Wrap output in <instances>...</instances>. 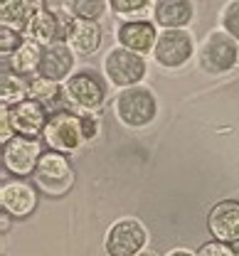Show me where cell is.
<instances>
[{"instance_id":"7402d4cb","label":"cell","mask_w":239,"mask_h":256,"mask_svg":"<svg viewBox=\"0 0 239 256\" xmlns=\"http://www.w3.org/2000/svg\"><path fill=\"white\" fill-rule=\"evenodd\" d=\"M108 10L118 20H150L153 0H108Z\"/></svg>"},{"instance_id":"52a82bcc","label":"cell","mask_w":239,"mask_h":256,"mask_svg":"<svg viewBox=\"0 0 239 256\" xmlns=\"http://www.w3.org/2000/svg\"><path fill=\"white\" fill-rule=\"evenodd\" d=\"M195 54H198V44L192 32L188 28H180V30L158 32V42L150 57L160 69H182Z\"/></svg>"},{"instance_id":"30bf717a","label":"cell","mask_w":239,"mask_h":256,"mask_svg":"<svg viewBox=\"0 0 239 256\" xmlns=\"http://www.w3.org/2000/svg\"><path fill=\"white\" fill-rule=\"evenodd\" d=\"M40 204V190L34 182H28V178L5 180L0 185V210L12 214L15 220L30 217Z\"/></svg>"},{"instance_id":"277c9868","label":"cell","mask_w":239,"mask_h":256,"mask_svg":"<svg viewBox=\"0 0 239 256\" xmlns=\"http://www.w3.org/2000/svg\"><path fill=\"white\" fill-rule=\"evenodd\" d=\"M74 180H76V175H74L69 156L44 148V153L32 172L34 188L47 197H64L74 188Z\"/></svg>"},{"instance_id":"d6986e66","label":"cell","mask_w":239,"mask_h":256,"mask_svg":"<svg viewBox=\"0 0 239 256\" xmlns=\"http://www.w3.org/2000/svg\"><path fill=\"white\" fill-rule=\"evenodd\" d=\"M30 76H22L18 72H12L8 64H2V74H0V104L2 106H15L30 98Z\"/></svg>"},{"instance_id":"603a6c76","label":"cell","mask_w":239,"mask_h":256,"mask_svg":"<svg viewBox=\"0 0 239 256\" xmlns=\"http://www.w3.org/2000/svg\"><path fill=\"white\" fill-rule=\"evenodd\" d=\"M67 10L72 18H84V20H102L108 10V0H69Z\"/></svg>"},{"instance_id":"ba28073f","label":"cell","mask_w":239,"mask_h":256,"mask_svg":"<svg viewBox=\"0 0 239 256\" xmlns=\"http://www.w3.org/2000/svg\"><path fill=\"white\" fill-rule=\"evenodd\" d=\"M104 249L108 256H136L148 249V229L134 217L116 220L104 236Z\"/></svg>"},{"instance_id":"ac0fdd59","label":"cell","mask_w":239,"mask_h":256,"mask_svg":"<svg viewBox=\"0 0 239 256\" xmlns=\"http://www.w3.org/2000/svg\"><path fill=\"white\" fill-rule=\"evenodd\" d=\"M44 8L47 0H0V25H10L25 32L28 22Z\"/></svg>"},{"instance_id":"cb8c5ba5","label":"cell","mask_w":239,"mask_h":256,"mask_svg":"<svg viewBox=\"0 0 239 256\" xmlns=\"http://www.w3.org/2000/svg\"><path fill=\"white\" fill-rule=\"evenodd\" d=\"M220 30H224L230 37L239 42V0H227L220 12Z\"/></svg>"},{"instance_id":"1f68e13d","label":"cell","mask_w":239,"mask_h":256,"mask_svg":"<svg viewBox=\"0 0 239 256\" xmlns=\"http://www.w3.org/2000/svg\"><path fill=\"white\" fill-rule=\"evenodd\" d=\"M230 246H232V252H234V254L239 256V239H237V242H232V244H230Z\"/></svg>"},{"instance_id":"f546056e","label":"cell","mask_w":239,"mask_h":256,"mask_svg":"<svg viewBox=\"0 0 239 256\" xmlns=\"http://www.w3.org/2000/svg\"><path fill=\"white\" fill-rule=\"evenodd\" d=\"M163 256H198V252H190V249H185V246H175L170 252H166Z\"/></svg>"},{"instance_id":"4fadbf2b","label":"cell","mask_w":239,"mask_h":256,"mask_svg":"<svg viewBox=\"0 0 239 256\" xmlns=\"http://www.w3.org/2000/svg\"><path fill=\"white\" fill-rule=\"evenodd\" d=\"M8 114H10V124L15 128V136H25V138H42L44 126L50 121V111L34 98L8 106Z\"/></svg>"},{"instance_id":"5b68a950","label":"cell","mask_w":239,"mask_h":256,"mask_svg":"<svg viewBox=\"0 0 239 256\" xmlns=\"http://www.w3.org/2000/svg\"><path fill=\"white\" fill-rule=\"evenodd\" d=\"M198 64L212 76L232 72L239 64V42L224 30H210L198 44Z\"/></svg>"},{"instance_id":"7a4b0ae2","label":"cell","mask_w":239,"mask_h":256,"mask_svg":"<svg viewBox=\"0 0 239 256\" xmlns=\"http://www.w3.org/2000/svg\"><path fill=\"white\" fill-rule=\"evenodd\" d=\"M114 116L116 121L128 130H143V128L153 126L156 118H158V98L156 94L146 86V84H138V86H128V89H121L114 104Z\"/></svg>"},{"instance_id":"6da1fadb","label":"cell","mask_w":239,"mask_h":256,"mask_svg":"<svg viewBox=\"0 0 239 256\" xmlns=\"http://www.w3.org/2000/svg\"><path fill=\"white\" fill-rule=\"evenodd\" d=\"M64 86V101H67V108L74 114H102V108L108 101V82L102 72L96 69H76L67 82L62 84Z\"/></svg>"},{"instance_id":"44dd1931","label":"cell","mask_w":239,"mask_h":256,"mask_svg":"<svg viewBox=\"0 0 239 256\" xmlns=\"http://www.w3.org/2000/svg\"><path fill=\"white\" fill-rule=\"evenodd\" d=\"M42 52H44L42 44H37L34 40H28V37H25V42H22L8 60H2V64H8L12 72H18V74H22V76H32V74H37V69H40Z\"/></svg>"},{"instance_id":"ffe728a7","label":"cell","mask_w":239,"mask_h":256,"mask_svg":"<svg viewBox=\"0 0 239 256\" xmlns=\"http://www.w3.org/2000/svg\"><path fill=\"white\" fill-rule=\"evenodd\" d=\"M30 98L40 101L50 114L67 108L64 86H62L60 82H52V79H44V76H37V74H34L32 82H30Z\"/></svg>"},{"instance_id":"8fae6325","label":"cell","mask_w":239,"mask_h":256,"mask_svg":"<svg viewBox=\"0 0 239 256\" xmlns=\"http://www.w3.org/2000/svg\"><path fill=\"white\" fill-rule=\"evenodd\" d=\"M104 30L96 20L67 18L64 22V42L76 57H94L102 50Z\"/></svg>"},{"instance_id":"484cf974","label":"cell","mask_w":239,"mask_h":256,"mask_svg":"<svg viewBox=\"0 0 239 256\" xmlns=\"http://www.w3.org/2000/svg\"><path fill=\"white\" fill-rule=\"evenodd\" d=\"M82 133H84V143L92 146L102 138L104 124L99 118V114H82Z\"/></svg>"},{"instance_id":"4316f807","label":"cell","mask_w":239,"mask_h":256,"mask_svg":"<svg viewBox=\"0 0 239 256\" xmlns=\"http://www.w3.org/2000/svg\"><path fill=\"white\" fill-rule=\"evenodd\" d=\"M198 256H237V254L232 252L230 244H222V242L212 239V242H205V244L198 249Z\"/></svg>"},{"instance_id":"2e32d148","label":"cell","mask_w":239,"mask_h":256,"mask_svg":"<svg viewBox=\"0 0 239 256\" xmlns=\"http://www.w3.org/2000/svg\"><path fill=\"white\" fill-rule=\"evenodd\" d=\"M150 20L160 30L190 28L195 20V0H153Z\"/></svg>"},{"instance_id":"3957f363","label":"cell","mask_w":239,"mask_h":256,"mask_svg":"<svg viewBox=\"0 0 239 256\" xmlns=\"http://www.w3.org/2000/svg\"><path fill=\"white\" fill-rule=\"evenodd\" d=\"M102 74L114 89H128L143 84L148 76V60L143 54H136L121 44H114L102 60Z\"/></svg>"},{"instance_id":"e0dca14e","label":"cell","mask_w":239,"mask_h":256,"mask_svg":"<svg viewBox=\"0 0 239 256\" xmlns=\"http://www.w3.org/2000/svg\"><path fill=\"white\" fill-rule=\"evenodd\" d=\"M64 22H67V18H62L60 12L44 8V10H40L32 20L28 22L25 37L34 40L42 47H50L54 42H64Z\"/></svg>"},{"instance_id":"5bb4252c","label":"cell","mask_w":239,"mask_h":256,"mask_svg":"<svg viewBox=\"0 0 239 256\" xmlns=\"http://www.w3.org/2000/svg\"><path fill=\"white\" fill-rule=\"evenodd\" d=\"M207 232L222 244L239 239V200H222L207 214Z\"/></svg>"},{"instance_id":"4dcf8cb0","label":"cell","mask_w":239,"mask_h":256,"mask_svg":"<svg viewBox=\"0 0 239 256\" xmlns=\"http://www.w3.org/2000/svg\"><path fill=\"white\" fill-rule=\"evenodd\" d=\"M136 256H160L158 252H153V249H143V252H138Z\"/></svg>"},{"instance_id":"83f0119b","label":"cell","mask_w":239,"mask_h":256,"mask_svg":"<svg viewBox=\"0 0 239 256\" xmlns=\"http://www.w3.org/2000/svg\"><path fill=\"white\" fill-rule=\"evenodd\" d=\"M15 138V128L10 124V114H8V106H0V146H5L8 140Z\"/></svg>"},{"instance_id":"d4e9b609","label":"cell","mask_w":239,"mask_h":256,"mask_svg":"<svg viewBox=\"0 0 239 256\" xmlns=\"http://www.w3.org/2000/svg\"><path fill=\"white\" fill-rule=\"evenodd\" d=\"M22 42H25V32L15 30L10 25H0V54H2V60H8Z\"/></svg>"},{"instance_id":"9a60e30c","label":"cell","mask_w":239,"mask_h":256,"mask_svg":"<svg viewBox=\"0 0 239 256\" xmlns=\"http://www.w3.org/2000/svg\"><path fill=\"white\" fill-rule=\"evenodd\" d=\"M74 69H76V54L69 50L67 42H54V44L44 47L37 76H44V79L64 84L74 74Z\"/></svg>"},{"instance_id":"7c38bea8","label":"cell","mask_w":239,"mask_h":256,"mask_svg":"<svg viewBox=\"0 0 239 256\" xmlns=\"http://www.w3.org/2000/svg\"><path fill=\"white\" fill-rule=\"evenodd\" d=\"M160 28L153 20H121L116 28V42L136 54H153L156 42H158Z\"/></svg>"},{"instance_id":"f1b7e54d","label":"cell","mask_w":239,"mask_h":256,"mask_svg":"<svg viewBox=\"0 0 239 256\" xmlns=\"http://www.w3.org/2000/svg\"><path fill=\"white\" fill-rule=\"evenodd\" d=\"M12 220H15L12 214H8L5 210H0V232H2V234H8V232H10V226H12Z\"/></svg>"},{"instance_id":"8992f818","label":"cell","mask_w":239,"mask_h":256,"mask_svg":"<svg viewBox=\"0 0 239 256\" xmlns=\"http://www.w3.org/2000/svg\"><path fill=\"white\" fill-rule=\"evenodd\" d=\"M42 143L47 150H57L64 156H74L79 153L86 143H84V133H82V116L62 108L50 114V121L42 133Z\"/></svg>"},{"instance_id":"9c48e42d","label":"cell","mask_w":239,"mask_h":256,"mask_svg":"<svg viewBox=\"0 0 239 256\" xmlns=\"http://www.w3.org/2000/svg\"><path fill=\"white\" fill-rule=\"evenodd\" d=\"M42 153H44L42 138L15 136L12 140H8L2 146V168H5V172H10L15 178H32Z\"/></svg>"}]
</instances>
